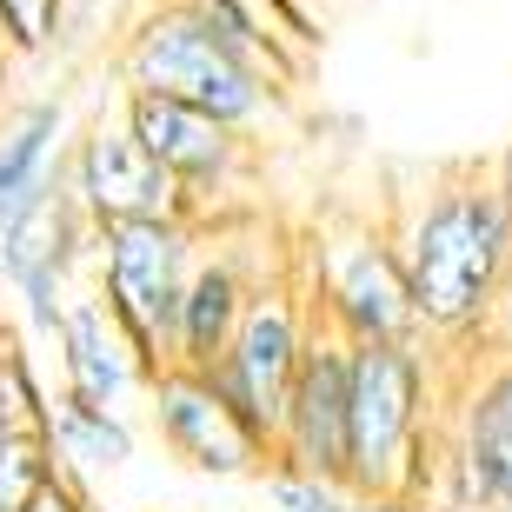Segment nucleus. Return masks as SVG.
<instances>
[{
	"label": "nucleus",
	"instance_id": "f257e3e1",
	"mask_svg": "<svg viewBox=\"0 0 512 512\" xmlns=\"http://www.w3.org/2000/svg\"><path fill=\"white\" fill-rule=\"evenodd\" d=\"M386 233L399 247L426 340H466L493 320V306L512 286V220L493 193V173H433L426 193H413V207Z\"/></svg>",
	"mask_w": 512,
	"mask_h": 512
},
{
	"label": "nucleus",
	"instance_id": "f03ea898",
	"mask_svg": "<svg viewBox=\"0 0 512 512\" xmlns=\"http://www.w3.org/2000/svg\"><path fill=\"white\" fill-rule=\"evenodd\" d=\"M446 419L426 340H366L346 353V493L439 499Z\"/></svg>",
	"mask_w": 512,
	"mask_h": 512
},
{
	"label": "nucleus",
	"instance_id": "7ed1b4c3",
	"mask_svg": "<svg viewBox=\"0 0 512 512\" xmlns=\"http://www.w3.org/2000/svg\"><path fill=\"white\" fill-rule=\"evenodd\" d=\"M120 87L127 94H167V100H187V107H207L213 120L253 133L280 114V87L260 80L253 67L220 47V40L200 27L193 14H180L173 0H153L147 14L127 27L120 40Z\"/></svg>",
	"mask_w": 512,
	"mask_h": 512
},
{
	"label": "nucleus",
	"instance_id": "20e7f679",
	"mask_svg": "<svg viewBox=\"0 0 512 512\" xmlns=\"http://www.w3.org/2000/svg\"><path fill=\"white\" fill-rule=\"evenodd\" d=\"M193 253H200L193 220H114V227H94L87 286L107 300L120 340L133 346L140 380L173 366V313H180V293H187Z\"/></svg>",
	"mask_w": 512,
	"mask_h": 512
},
{
	"label": "nucleus",
	"instance_id": "39448f33",
	"mask_svg": "<svg viewBox=\"0 0 512 512\" xmlns=\"http://www.w3.org/2000/svg\"><path fill=\"white\" fill-rule=\"evenodd\" d=\"M306 306L326 333H340L346 346L366 340H426L413 313V286L399 266L393 233L373 220H333L313 233V247L293 266Z\"/></svg>",
	"mask_w": 512,
	"mask_h": 512
},
{
	"label": "nucleus",
	"instance_id": "423d86ee",
	"mask_svg": "<svg viewBox=\"0 0 512 512\" xmlns=\"http://www.w3.org/2000/svg\"><path fill=\"white\" fill-rule=\"evenodd\" d=\"M306 333H313V306H306L300 280H293V266H286V273L253 286V300H247V313H240V326H233L227 353L213 366H200V373L220 386V399L247 419L266 446L280 433V406H286L293 373H300Z\"/></svg>",
	"mask_w": 512,
	"mask_h": 512
},
{
	"label": "nucleus",
	"instance_id": "0eeeda50",
	"mask_svg": "<svg viewBox=\"0 0 512 512\" xmlns=\"http://www.w3.org/2000/svg\"><path fill=\"white\" fill-rule=\"evenodd\" d=\"M120 120L140 147L160 160V167L187 187V200L200 207V227L220 220V200L240 193L260 167L253 153V133L213 120L207 107H187V100H167V94H127L120 100Z\"/></svg>",
	"mask_w": 512,
	"mask_h": 512
},
{
	"label": "nucleus",
	"instance_id": "6e6552de",
	"mask_svg": "<svg viewBox=\"0 0 512 512\" xmlns=\"http://www.w3.org/2000/svg\"><path fill=\"white\" fill-rule=\"evenodd\" d=\"M87 260H94V220L74 207L67 173L54 167V180L20 207L14 227L0 233V280L14 286V300L27 306V326L40 340L54 333L60 300L87 280Z\"/></svg>",
	"mask_w": 512,
	"mask_h": 512
},
{
	"label": "nucleus",
	"instance_id": "1a4fd4ad",
	"mask_svg": "<svg viewBox=\"0 0 512 512\" xmlns=\"http://www.w3.org/2000/svg\"><path fill=\"white\" fill-rule=\"evenodd\" d=\"M140 399H147V419H153V433H160V446H167L187 473H200V479H260L266 466H273V446L220 399V386H213L200 366H160V373L140 386Z\"/></svg>",
	"mask_w": 512,
	"mask_h": 512
},
{
	"label": "nucleus",
	"instance_id": "9d476101",
	"mask_svg": "<svg viewBox=\"0 0 512 512\" xmlns=\"http://www.w3.org/2000/svg\"><path fill=\"white\" fill-rule=\"evenodd\" d=\"M60 173H67L74 207L94 227H114V220H193L200 227V207L187 200V187L133 140L127 120H94L60 153Z\"/></svg>",
	"mask_w": 512,
	"mask_h": 512
},
{
	"label": "nucleus",
	"instance_id": "9b49d317",
	"mask_svg": "<svg viewBox=\"0 0 512 512\" xmlns=\"http://www.w3.org/2000/svg\"><path fill=\"white\" fill-rule=\"evenodd\" d=\"M446 419L439 499L473 512H512V353L479 366Z\"/></svg>",
	"mask_w": 512,
	"mask_h": 512
},
{
	"label": "nucleus",
	"instance_id": "f8f14e48",
	"mask_svg": "<svg viewBox=\"0 0 512 512\" xmlns=\"http://www.w3.org/2000/svg\"><path fill=\"white\" fill-rule=\"evenodd\" d=\"M346 353L353 346L313 320L300 373H293L286 406H280L273 466H286V473H320V479H340L346 486Z\"/></svg>",
	"mask_w": 512,
	"mask_h": 512
},
{
	"label": "nucleus",
	"instance_id": "ddd939ff",
	"mask_svg": "<svg viewBox=\"0 0 512 512\" xmlns=\"http://www.w3.org/2000/svg\"><path fill=\"white\" fill-rule=\"evenodd\" d=\"M47 346H54V360H60V393L87 399V406H127L147 386L140 366H133V346L120 340L114 313H107V300L87 280L60 300V320L47 333Z\"/></svg>",
	"mask_w": 512,
	"mask_h": 512
},
{
	"label": "nucleus",
	"instance_id": "4468645a",
	"mask_svg": "<svg viewBox=\"0 0 512 512\" xmlns=\"http://www.w3.org/2000/svg\"><path fill=\"white\" fill-rule=\"evenodd\" d=\"M260 273H247L240 247H207V227H200V253H193L187 293H180V313H173V366H213L227 353L233 326L247 313Z\"/></svg>",
	"mask_w": 512,
	"mask_h": 512
},
{
	"label": "nucleus",
	"instance_id": "2eb2a0df",
	"mask_svg": "<svg viewBox=\"0 0 512 512\" xmlns=\"http://www.w3.org/2000/svg\"><path fill=\"white\" fill-rule=\"evenodd\" d=\"M60 140H67V107L60 100H27L0 120V233L20 220L60 167Z\"/></svg>",
	"mask_w": 512,
	"mask_h": 512
},
{
	"label": "nucleus",
	"instance_id": "dca6fc26",
	"mask_svg": "<svg viewBox=\"0 0 512 512\" xmlns=\"http://www.w3.org/2000/svg\"><path fill=\"white\" fill-rule=\"evenodd\" d=\"M47 446H54V459H60V473H74V479H87V473H120L133 459V426H127V413L120 406H87V399H74V393H47Z\"/></svg>",
	"mask_w": 512,
	"mask_h": 512
},
{
	"label": "nucleus",
	"instance_id": "f3484780",
	"mask_svg": "<svg viewBox=\"0 0 512 512\" xmlns=\"http://www.w3.org/2000/svg\"><path fill=\"white\" fill-rule=\"evenodd\" d=\"M47 393H54V386L40 380L34 353L20 346V333H7V340H0V439L40 433V426H47Z\"/></svg>",
	"mask_w": 512,
	"mask_h": 512
},
{
	"label": "nucleus",
	"instance_id": "a211bd4d",
	"mask_svg": "<svg viewBox=\"0 0 512 512\" xmlns=\"http://www.w3.org/2000/svg\"><path fill=\"white\" fill-rule=\"evenodd\" d=\"M54 473H60V459H54V446H47V433L0 439V512H20Z\"/></svg>",
	"mask_w": 512,
	"mask_h": 512
},
{
	"label": "nucleus",
	"instance_id": "6ab92c4d",
	"mask_svg": "<svg viewBox=\"0 0 512 512\" xmlns=\"http://www.w3.org/2000/svg\"><path fill=\"white\" fill-rule=\"evenodd\" d=\"M0 34L20 60H40L67 34V0H0Z\"/></svg>",
	"mask_w": 512,
	"mask_h": 512
},
{
	"label": "nucleus",
	"instance_id": "aec40b11",
	"mask_svg": "<svg viewBox=\"0 0 512 512\" xmlns=\"http://www.w3.org/2000/svg\"><path fill=\"white\" fill-rule=\"evenodd\" d=\"M266 499L280 512H353V493L340 479H320V473H286V466H266Z\"/></svg>",
	"mask_w": 512,
	"mask_h": 512
},
{
	"label": "nucleus",
	"instance_id": "412c9836",
	"mask_svg": "<svg viewBox=\"0 0 512 512\" xmlns=\"http://www.w3.org/2000/svg\"><path fill=\"white\" fill-rule=\"evenodd\" d=\"M20 512H94V499H87V486H80L74 473H54Z\"/></svg>",
	"mask_w": 512,
	"mask_h": 512
},
{
	"label": "nucleus",
	"instance_id": "4be33fe9",
	"mask_svg": "<svg viewBox=\"0 0 512 512\" xmlns=\"http://www.w3.org/2000/svg\"><path fill=\"white\" fill-rule=\"evenodd\" d=\"M353 512H473V506H446V499H406V493H386V499H353Z\"/></svg>",
	"mask_w": 512,
	"mask_h": 512
},
{
	"label": "nucleus",
	"instance_id": "5701e85b",
	"mask_svg": "<svg viewBox=\"0 0 512 512\" xmlns=\"http://www.w3.org/2000/svg\"><path fill=\"white\" fill-rule=\"evenodd\" d=\"M486 173H493V193H499V207H506V220H512V147L499 153V160H493Z\"/></svg>",
	"mask_w": 512,
	"mask_h": 512
},
{
	"label": "nucleus",
	"instance_id": "b1692460",
	"mask_svg": "<svg viewBox=\"0 0 512 512\" xmlns=\"http://www.w3.org/2000/svg\"><path fill=\"white\" fill-rule=\"evenodd\" d=\"M14 47H7V34H0V107H7V87H14Z\"/></svg>",
	"mask_w": 512,
	"mask_h": 512
},
{
	"label": "nucleus",
	"instance_id": "393cba45",
	"mask_svg": "<svg viewBox=\"0 0 512 512\" xmlns=\"http://www.w3.org/2000/svg\"><path fill=\"white\" fill-rule=\"evenodd\" d=\"M7 333H14V326H7V313H0V340H7Z\"/></svg>",
	"mask_w": 512,
	"mask_h": 512
}]
</instances>
